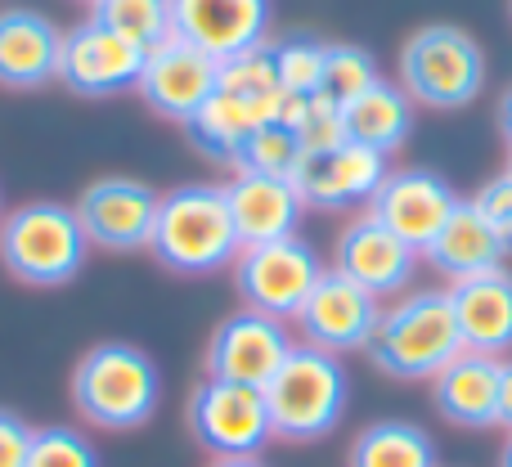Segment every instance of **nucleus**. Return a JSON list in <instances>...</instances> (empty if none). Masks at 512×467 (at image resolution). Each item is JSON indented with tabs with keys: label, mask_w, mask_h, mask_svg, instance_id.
I'll return each instance as SVG.
<instances>
[{
	"label": "nucleus",
	"mask_w": 512,
	"mask_h": 467,
	"mask_svg": "<svg viewBox=\"0 0 512 467\" xmlns=\"http://www.w3.org/2000/svg\"><path fill=\"white\" fill-rule=\"evenodd\" d=\"M504 176H512V149H508V171H504Z\"/></svg>",
	"instance_id": "39"
},
{
	"label": "nucleus",
	"mask_w": 512,
	"mask_h": 467,
	"mask_svg": "<svg viewBox=\"0 0 512 467\" xmlns=\"http://www.w3.org/2000/svg\"><path fill=\"white\" fill-rule=\"evenodd\" d=\"M432 405L445 423L463 432L499 427V360L463 351L432 378Z\"/></svg>",
	"instance_id": "21"
},
{
	"label": "nucleus",
	"mask_w": 512,
	"mask_h": 467,
	"mask_svg": "<svg viewBox=\"0 0 512 467\" xmlns=\"http://www.w3.org/2000/svg\"><path fill=\"white\" fill-rule=\"evenodd\" d=\"M288 324L261 315V310H234L216 324L212 342H207V378L216 382H239V387H256L265 391V382L279 373V364L292 351Z\"/></svg>",
	"instance_id": "12"
},
{
	"label": "nucleus",
	"mask_w": 512,
	"mask_h": 467,
	"mask_svg": "<svg viewBox=\"0 0 512 467\" xmlns=\"http://www.w3.org/2000/svg\"><path fill=\"white\" fill-rule=\"evenodd\" d=\"M301 149H333V144L346 140L342 131V104H333L328 95H310L306 104V122L297 126Z\"/></svg>",
	"instance_id": "32"
},
{
	"label": "nucleus",
	"mask_w": 512,
	"mask_h": 467,
	"mask_svg": "<svg viewBox=\"0 0 512 467\" xmlns=\"http://www.w3.org/2000/svg\"><path fill=\"white\" fill-rule=\"evenodd\" d=\"M27 467H99V450L72 427H36Z\"/></svg>",
	"instance_id": "31"
},
{
	"label": "nucleus",
	"mask_w": 512,
	"mask_h": 467,
	"mask_svg": "<svg viewBox=\"0 0 512 467\" xmlns=\"http://www.w3.org/2000/svg\"><path fill=\"white\" fill-rule=\"evenodd\" d=\"M342 131L351 144H364V149L391 158L414 131V99L400 90V81L382 77L351 104H342Z\"/></svg>",
	"instance_id": "23"
},
{
	"label": "nucleus",
	"mask_w": 512,
	"mask_h": 467,
	"mask_svg": "<svg viewBox=\"0 0 512 467\" xmlns=\"http://www.w3.org/2000/svg\"><path fill=\"white\" fill-rule=\"evenodd\" d=\"M221 90L243 104L261 108L265 117L274 122L279 113V99H283V86H279V68H274V45H256V50L239 54V59L221 63Z\"/></svg>",
	"instance_id": "27"
},
{
	"label": "nucleus",
	"mask_w": 512,
	"mask_h": 467,
	"mask_svg": "<svg viewBox=\"0 0 512 467\" xmlns=\"http://www.w3.org/2000/svg\"><path fill=\"white\" fill-rule=\"evenodd\" d=\"M86 234L72 207L23 203L0 221V265L27 288H63L86 265Z\"/></svg>",
	"instance_id": "6"
},
{
	"label": "nucleus",
	"mask_w": 512,
	"mask_h": 467,
	"mask_svg": "<svg viewBox=\"0 0 512 467\" xmlns=\"http://www.w3.org/2000/svg\"><path fill=\"white\" fill-rule=\"evenodd\" d=\"M149 50L122 41L117 32L99 27L95 18L68 27L59 45V81L81 99H113L140 90V72Z\"/></svg>",
	"instance_id": "10"
},
{
	"label": "nucleus",
	"mask_w": 512,
	"mask_h": 467,
	"mask_svg": "<svg viewBox=\"0 0 512 467\" xmlns=\"http://www.w3.org/2000/svg\"><path fill=\"white\" fill-rule=\"evenodd\" d=\"M63 27L50 23L41 9H0V86L41 90L59 81Z\"/></svg>",
	"instance_id": "18"
},
{
	"label": "nucleus",
	"mask_w": 512,
	"mask_h": 467,
	"mask_svg": "<svg viewBox=\"0 0 512 467\" xmlns=\"http://www.w3.org/2000/svg\"><path fill=\"white\" fill-rule=\"evenodd\" d=\"M324 59H328V41L315 36H288L274 41V68H279V86L288 95H319L324 90Z\"/></svg>",
	"instance_id": "30"
},
{
	"label": "nucleus",
	"mask_w": 512,
	"mask_h": 467,
	"mask_svg": "<svg viewBox=\"0 0 512 467\" xmlns=\"http://www.w3.org/2000/svg\"><path fill=\"white\" fill-rule=\"evenodd\" d=\"M27 454H32V427L14 409H0V467H27Z\"/></svg>",
	"instance_id": "34"
},
{
	"label": "nucleus",
	"mask_w": 512,
	"mask_h": 467,
	"mask_svg": "<svg viewBox=\"0 0 512 467\" xmlns=\"http://www.w3.org/2000/svg\"><path fill=\"white\" fill-rule=\"evenodd\" d=\"M346 467H441V454H436V441L418 423L382 418V423H369L351 441Z\"/></svg>",
	"instance_id": "25"
},
{
	"label": "nucleus",
	"mask_w": 512,
	"mask_h": 467,
	"mask_svg": "<svg viewBox=\"0 0 512 467\" xmlns=\"http://www.w3.org/2000/svg\"><path fill=\"white\" fill-rule=\"evenodd\" d=\"M454 319L463 333V351L508 360L512 355V274L486 270L472 279L450 283Z\"/></svg>",
	"instance_id": "20"
},
{
	"label": "nucleus",
	"mask_w": 512,
	"mask_h": 467,
	"mask_svg": "<svg viewBox=\"0 0 512 467\" xmlns=\"http://www.w3.org/2000/svg\"><path fill=\"white\" fill-rule=\"evenodd\" d=\"M378 319H382V301L373 292H364L346 274L324 270L292 324L301 328V342L306 346H319L328 355H346V351H364L369 346Z\"/></svg>",
	"instance_id": "13"
},
{
	"label": "nucleus",
	"mask_w": 512,
	"mask_h": 467,
	"mask_svg": "<svg viewBox=\"0 0 512 467\" xmlns=\"http://www.w3.org/2000/svg\"><path fill=\"white\" fill-rule=\"evenodd\" d=\"M499 467H512V432H508V441H504V450H499Z\"/></svg>",
	"instance_id": "38"
},
{
	"label": "nucleus",
	"mask_w": 512,
	"mask_h": 467,
	"mask_svg": "<svg viewBox=\"0 0 512 467\" xmlns=\"http://www.w3.org/2000/svg\"><path fill=\"white\" fill-rule=\"evenodd\" d=\"M333 270L355 279L364 292L373 297H396V292L409 288L418 270V252L396 238L382 221H373L369 212L346 221V230L337 234V247H333Z\"/></svg>",
	"instance_id": "17"
},
{
	"label": "nucleus",
	"mask_w": 512,
	"mask_h": 467,
	"mask_svg": "<svg viewBox=\"0 0 512 467\" xmlns=\"http://www.w3.org/2000/svg\"><path fill=\"white\" fill-rule=\"evenodd\" d=\"M319 274H324V265L306 238H279V243L243 247L234 261V288L248 310H261V315L288 324L301 315Z\"/></svg>",
	"instance_id": "8"
},
{
	"label": "nucleus",
	"mask_w": 512,
	"mask_h": 467,
	"mask_svg": "<svg viewBox=\"0 0 512 467\" xmlns=\"http://www.w3.org/2000/svg\"><path fill=\"white\" fill-rule=\"evenodd\" d=\"M427 265L436 274H445L450 283L472 279L486 270H504L508 252L499 243V234L490 230V221L481 216V207L472 198H459V207L450 212V221L441 225V234L427 243Z\"/></svg>",
	"instance_id": "22"
},
{
	"label": "nucleus",
	"mask_w": 512,
	"mask_h": 467,
	"mask_svg": "<svg viewBox=\"0 0 512 467\" xmlns=\"http://www.w3.org/2000/svg\"><path fill=\"white\" fill-rule=\"evenodd\" d=\"M176 36L216 63L265 45L270 32V0H171Z\"/></svg>",
	"instance_id": "16"
},
{
	"label": "nucleus",
	"mask_w": 512,
	"mask_h": 467,
	"mask_svg": "<svg viewBox=\"0 0 512 467\" xmlns=\"http://www.w3.org/2000/svg\"><path fill=\"white\" fill-rule=\"evenodd\" d=\"M472 203L481 207V216L490 221V230L499 234V243H504V252L512 256V176H495L481 185V194L472 198Z\"/></svg>",
	"instance_id": "33"
},
{
	"label": "nucleus",
	"mask_w": 512,
	"mask_h": 467,
	"mask_svg": "<svg viewBox=\"0 0 512 467\" xmlns=\"http://www.w3.org/2000/svg\"><path fill=\"white\" fill-rule=\"evenodd\" d=\"M162 194L144 180L131 176H104L90 180L81 198L72 203L90 247L104 252H144L153 243V225H158Z\"/></svg>",
	"instance_id": "9"
},
{
	"label": "nucleus",
	"mask_w": 512,
	"mask_h": 467,
	"mask_svg": "<svg viewBox=\"0 0 512 467\" xmlns=\"http://www.w3.org/2000/svg\"><path fill=\"white\" fill-rule=\"evenodd\" d=\"M301 153H306V149H301V140L288 131V126L265 122V126H256V131L248 135V144L239 149V158H234V171H256V176H283V180H292Z\"/></svg>",
	"instance_id": "28"
},
{
	"label": "nucleus",
	"mask_w": 512,
	"mask_h": 467,
	"mask_svg": "<svg viewBox=\"0 0 512 467\" xmlns=\"http://www.w3.org/2000/svg\"><path fill=\"white\" fill-rule=\"evenodd\" d=\"M0 221H5V212H0Z\"/></svg>",
	"instance_id": "40"
},
{
	"label": "nucleus",
	"mask_w": 512,
	"mask_h": 467,
	"mask_svg": "<svg viewBox=\"0 0 512 467\" xmlns=\"http://www.w3.org/2000/svg\"><path fill=\"white\" fill-rule=\"evenodd\" d=\"M486 86L477 36L454 23H427L400 45V90L436 113H459Z\"/></svg>",
	"instance_id": "5"
},
{
	"label": "nucleus",
	"mask_w": 512,
	"mask_h": 467,
	"mask_svg": "<svg viewBox=\"0 0 512 467\" xmlns=\"http://www.w3.org/2000/svg\"><path fill=\"white\" fill-rule=\"evenodd\" d=\"M225 203H230L234 230H239L243 247L297 238L301 212H306L301 198H297V189H292V180L256 176V171H234V180L225 185Z\"/></svg>",
	"instance_id": "19"
},
{
	"label": "nucleus",
	"mask_w": 512,
	"mask_h": 467,
	"mask_svg": "<svg viewBox=\"0 0 512 467\" xmlns=\"http://www.w3.org/2000/svg\"><path fill=\"white\" fill-rule=\"evenodd\" d=\"M90 18L108 32H117L122 41L140 45V50H158L176 36L171 23V0H95Z\"/></svg>",
	"instance_id": "26"
},
{
	"label": "nucleus",
	"mask_w": 512,
	"mask_h": 467,
	"mask_svg": "<svg viewBox=\"0 0 512 467\" xmlns=\"http://www.w3.org/2000/svg\"><path fill=\"white\" fill-rule=\"evenodd\" d=\"M90 5H95V0H90Z\"/></svg>",
	"instance_id": "41"
},
{
	"label": "nucleus",
	"mask_w": 512,
	"mask_h": 467,
	"mask_svg": "<svg viewBox=\"0 0 512 467\" xmlns=\"http://www.w3.org/2000/svg\"><path fill=\"white\" fill-rule=\"evenodd\" d=\"M495 122H499V135H504V144L512 149V86L504 90V99H499V113H495Z\"/></svg>",
	"instance_id": "36"
},
{
	"label": "nucleus",
	"mask_w": 512,
	"mask_h": 467,
	"mask_svg": "<svg viewBox=\"0 0 512 467\" xmlns=\"http://www.w3.org/2000/svg\"><path fill=\"white\" fill-rule=\"evenodd\" d=\"M212 467H265L261 459H212Z\"/></svg>",
	"instance_id": "37"
},
{
	"label": "nucleus",
	"mask_w": 512,
	"mask_h": 467,
	"mask_svg": "<svg viewBox=\"0 0 512 467\" xmlns=\"http://www.w3.org/2000/svg\"><path fill=\"white\" fill-rule=\"evenodd\" d=\"M265 122H270V117H265L261 108L243 104V99L225 95V90L216 86V95L198 108V117L185 126V135L194 140V149L203 153V158L234 167V158H239V149L248 144V135Z\"/></svg>",
	"instance_id": "24"
},
{
	"label": "nucleus",
	"mask_w": 512,
	"mask_h": 467,
	"mask_svg": "<svg viewBox=\"0 0 512 467\" xmlns=\"http://www.w3.org/2000/svg\"><path fill=\"white\" fill-rule=\"evenodd\" d=\"M346 396H351V378H346L342 360L319 346L297 342L288 360L279 364V373L265 382V409H270L274 436L292 445L324 441L342 423Z\"/></svg>",
	"instance_id": "4"
},
{
	"label": "nucleus",
	"mask_w": 512,
	"mask_h": 467,
	"mask_svg": "<svg viewBox=\"0 0 512 467\" xmlns=\"http://www.w3.org/2000/svg\"><path fill=\"white\" fill-rule=\"evenodd\" d=\"M364 355L396 382H432L445 364L463 355L450 288H418L409 297H396L382 310Z\"/></svg>",
	"instance_id": "1"
},
{
	"label": "nucleus",
	"mask_w": 512,
	"mask_h": 467,
	"mask_svg": "<svg viewBox=\"0 0 512 467\" xmlns=\"http://www.w3.org/2000/svg\"><path fill=\"white\" fill-rule=\"evenodd\" d=\"M454 207H459V194H454V185L445 176H436L427 167H400V171H387L382 189L369 203V216L423 256L427 243L450 221Z\"/></svg>",
	"instance_id": "14"
},
{
	"label": "nucleus",
	"mask_w": 512,
	"mask_h": 467,
	"mask_svg": "<svg viewBox=\"0 0 512 467\" xmlns=\"http://www.w3.org/2000/svg\"><path fill=\"white\" fill-rule=\"evenodd\" d=\"M221 86V63L207 59L198 45L171 36L167 45L149 50L140 72V99L167 122L189 126L198 117V108L216 95Z\"/></svg>",
	"instance_id": "15"
},
{
	"label": "nucleus",
	"mask_w": 512,
	"mask_h": 467,
	"mask_svg": "<svg viewBox=\"0 0 512 467\" xmlns=\"http://www.w3.org/2000/svg\"><path fill=\"white\" fill-rule=\"evenodd\" d=\"M382 81L378 72V59H373L364 45H351V41H328V59H324V90L333 104H351L355 95Z\"/></svg>",
	"instance_id": "29"
},
{
	"label": "nucleus",
	"mask_w": 512,
	"mask_h": 467,
	"mask_svg": "<svg viewBox=\"0 0 512 467\" xmlns=\"http://www.w3.org/2000/svg\"><path fill=\"white\" fill-rule=\"evenodd\" d=\"M189 432L212 459H261V450L274 441L265 391L239 387V382L203 378L189 396Z\"/></svg>",
	"instance_id": "7"
},
{
	"label": "nucleus",
	"mask_w": 512,
	"mask_h": 467,
	"mask_svg": "<svg viewBox=\"0 0 512 467\" xmlns=\"http://www.w3.org/2000/svg\"><path fill=\"white\" fill-rule=\"evenodd\" d=\"M387 158L364 144H333V149H306L292 171V189H297L301 207L315 212H351V207H369L373 194L387 180Z\"/></svg>",
	"instance_id": "11"
},
{
	"label": "nucleus",
	"mask_w": 512,
	"mask_h": 467,
	"mask_svg": "<svg viewBox=\"0 0 512 467\" xmlns=\"http://www.w3.org/2000/svg\"><path fill=\"white\" fill-rule=\"evenodd\" d=\"M499 427L512 432V360H499Z\"/></svg>",
	"instance_id": "35"
},
{
	"label": "nucleus",
	"mask_w": 512,
	"mask_h": 467,
	"mask_svg": "<svg viewBox=\"0 0 512 467\" xmlns=\"http://www.w3.org/2000/svg\"><path fill=\"white\" fill-rule=\"evenodd\" d=\"M162 373L140 346L99 342L72 369V405L99 432H135L153 418Z\"/></svg>",
	"instance_id": "2"
},
{
	"label": "nucleus",
	"mask_w": 512,
	"mask_h": 467,
	"mask_svg": "<svg viewBox=\"0 0 512 467\" xmlns=\"http://www.w3.org/2000/svg\"><path fill=\"white\" fill-rule=\"evenodd\" d=\"M149 252L176 274H212L239 261L243 243L234 230L225 185H176L162 194Z\"/></svg>",
	"instance_id": "3"
}]
</instances>
